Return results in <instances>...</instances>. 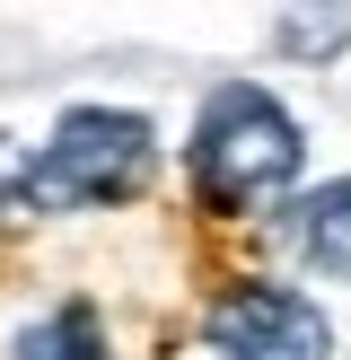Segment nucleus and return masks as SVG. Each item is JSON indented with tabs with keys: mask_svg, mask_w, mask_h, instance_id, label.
<instances>
[{
	"mask_svg": "<svg viewBox=\"0 0 351 360\" xmlns=\"http://www.w3.org/2000/svg\"><path fill=\"white\" fill-rule=\"evenodd\" d=\"M27 141H18V132H0V211H18V202H27Z\"/></svg>",
	"mask_w": 351,
	"mask_h": 360,
	"instance_id": "nucleus-7",
	"label": "nucleus"
},
{
	"mask_svg": "<svg viewBox=\"0 0 351 360\" xmlns=\"http://www.w3.org/2000/svg\"><path fill=\"white\" fill-rule=\"evenodd\" d=\"M343 44H351V0H290L272 27V53L290 62H333Z\"/></svg>",
	"mask_w": 351,
	"mask_h": 360,
	"instance_id": "nucleus-5",
	"label": "nucleus"
},
{
	"mask_svg": "<svg viewBox=\"0 0 351 360\" xmlns=\"http://www.w3.org/2000/svg\"><path fill=\"white\" fill-rule=\"evenodd\" d=\"M298 211H307V220H298V246H307V264H316V273H333V281H351V176L316 185Z\"/></svg>",
	"mask_w": 351,
	"mask_h": 360,
	"instance_id": "nucleus-4",
	"label": "nucleus"
},
{
	"mask_svg": "<svg viewBox=\"0 0 351 360\" xmlns=\"http://www.w3.org/2000/svg\"><path fill=\"white\" fill-rule=\"evenodd\" d=\"M158 167V132L132 105H70L53 123L44 158H27V202L44 211H97V202H132Z\"/></svg>",
	"mask_w": 351,
	"mask_h": 360,
	"instance_id": "nucleus-2",
	"label": "nucleus"
},
{
	"mask_svg": "<svg viewBox=\"0 0 351 360\" xmlns=\"http://www.w3.org/2000/svg\"><path fill=\"white\" fill-rule=\"evenodd\" d=\"M211 352L220 360H333V326L316 316L307 290H281V281H237V290L211 299L202 316Z\"/></svg>",
	"mask_w": 351,
	"mask_h": 360,
	"instance_id": "nucleus-3",
	"label": "nucleus"
},
{
	"mask_svg": "<svg viewBox=\"0 0 351 360\" xmlns=\"http://www.w3.org/2000/svg\"><path fill=\"white\" fill-rule=\"evenodd\" d=\"M298 123L281 115L272 88H211L202 123H193V193H202V211H220V220H237V211H272L281 193L298 185Z\"/></svg>",
	"mask_w": 351,
	"mask_h": 360,
	"instance_id": "nucleus-1",
	"label": "nucleus"
},
{
	"mask_svg": "<svg viewBox=\"0 0 351 360\" xmlns=\"http://www.w3.org/2000/svg\"><path fill=\"white\" fill-rule=\"evenodd\" d=\"M18 360H105V326H97V308H88V299H62L44 326L18 334Z\"/></svg>",
	"mask_w": 351,
	"mask_h": 360,
	"instance_id": "nucleus-6",
	"label": "nucleus"
}]
</instances>
